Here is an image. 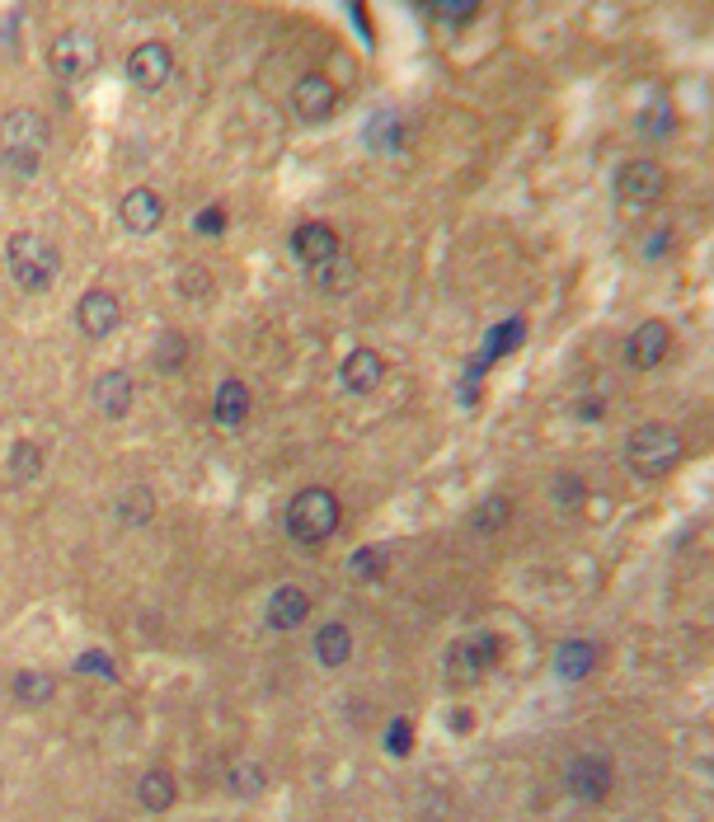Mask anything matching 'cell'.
Returning <instances> with one entry per match:
<instances>
[{"label":"cell","instance_id":"6da1fadb","mask_svg":"<svg viewBox=\"0 0 714 822\" xmlns=\"http://www.w3.org/2000/svg\"><path fill=\"white\" fill-rule=\"evenodd\" d=\"M6 264H10L14 283L24 292H48L57 283V268H62V254H57V245L48 235L19 231V235H10V245H6Z\"/></svg>","mask_w":714,"mask_h":822},{"label":"cell","instance_id":"7a4b0ae2","mask_svg":"<svg viewBox=\"0 0 714 822\" xmlns=\"http://www.w3.org/2000/svg\"><path fill=\"white\" fill-rule=\"evenodd\" d=\"M48 146V123L38 118V109H10L0 118V160L14 174H33Z\"/></svg>","mask_w":714,"mask_h":822},{"label":"cell","instance_id":"3957f363","mask_svg":"<svg viewBox=\"0 0 714 822\" xmlns=\"http://www.w3.org/2000/svg\"><path fill=\"white\" fill-rule=\"evenodd\" d=\"M625 460L634 475L663 479L667 470H677V460H682V433L667 424H640L625 443Z\"/></svg>","mask_w":714,"mask_h":822},{"label":"cell","instance_id":"277c9868","mask_svg":"<svg viewBox=\"0 0 714 822\" xmlns=\"http://www.w3.org/2000/svg\"><path fill=\"white\" fill-rule=\"evenodd\" d=\"M339 527V498L329 489H302L287 504V536L302 540V546H320L325 536Z\"/></svg>","mask_w":714,"mask_h":822},{"label":"cell","instance_id":"5b68a950","mask_svg":"<svg viewBox=\"0 0 714 822\" xmlns=\"http://www.w3.org/2000/svg\"><path fill=\"white\" fill-rule=\"evenodd\" d=\"M48 57H52V71L62 80H85L99 67V38L90 29H67V33H57Z\"/></svg>","mask_w":714,"mask_h":822},{"label":"cell","instance_id":"8992f818","mask_svg":"<svg viewBox=\"0 0 714 822\" xmlns=\"http://www.w3.org/2000/svg\"><path fill=\"white\" fill-rule=\"evenodd\" d=\"M667 189V174L659 160H625V165L616 170V197L625 207H649L659 203Z\"/></svg>","mask_w":714,"mask_h":822},{"label":"cell","instance_id":"52a82bcc","mask_svg":"<svg viewBox=\"0 0 714 822\" xmlns=\"http://www.w3.org/2000/svg\"><path fill=\"white\" fill-rule=\"evenodd\" d=\"M611 761L602 752H583V757H573L569 761V771H564V785L573 799H583V804H602V799L611 794Z\"/></svg>","mask_w":714,"mask_h":822},{"label":"cell","instance_id":"ba28073f","mask_svg":"<svg viewBox=\"0 0 714 822\" xmlns=\"http://www.w3.org/2000/svg\"><path fill=\"white\" fill-rule=\"evenodd\" d=\"M493 663H499V639H493V635L456 639V645L447 649V672H451V677H461V681L484 677Z\"/></svg>","mask_w":714,"mask_h":822},{"label":"cell","instance_id":"9c48e42d","mask_svg":"<svg viewBox=\"0 0 714 822\" xmlns=\"http://www.w3.org/2000/svg\"><path fill=\"white\" fill-rule=\"evenodd\" d=\"M667 353H672V329L663 325V319H644V325L625 338V363H630L634 372L659 367Z\"/></svg>","mask_w":714,"mask_h":822},{"label":"cell","instance_id":"30bf717a","mask_svg":"<svg viewBox=\"0 0 714 822\" xmlns=\"http://www.w3.org/2000/svg\"><path fill=\"white\" fill-rule=\"evenodd\" d=\"M170 71H174V57H170V48L165 43H136L132 52H128V80L136 90H161L165 80H170Z\"/></svg>","mask_w":714,"mask_h":822},{"label":"cell","instance_id":"8fae6325","mask_svg":"<svg viewBox=\"0 0 714 822\" xmlns=\"http://www.w3.org/2000/svg\"><path fill=\"white\" fill-rule=\"evenodd\" d=\"M334 104H339V94H334V85L325 75H302L292 90V113L302 118V123H325V118L334 113Z\"/></svg>","mask_w":714,"mask_h":822},{"label":"cell","instance_id":"7c38bea8","mask_svg":"<svg viewBox=\"0 0 714 822\" xmlns=\"http://www.w3.org/2000/svg\"><path fill=\"white\" fill-rule=\"evenodd\" d=\"M118 315H123V306H118V296L104 292V287H94L81 296V306H75V325H81V334L90 338H104L118 329Z\"/></svg>","mask_w":714,"mask_h":822},{"label":"cell","instance_id":"4fadbf2b","mask_svg":"<svg viewBox=\"0 0 714 822\" xmlns=\"http://www.w3.org/2000/svg\"><path fill=\"white\" fill-rule=\"evenodd\" d=\"M306 616H310V597L302 588H277L268 597V607H264V626L277 630V635H287V630H302Z\"/></svg>","mask_w":714,"mask_h":822},{"label":"cell","instance_id":"5bb4252c","mask_svg":"<svg viewBox=\"0 0 714 822\" xmlns=\"http://www.w3.org/2000/svg\"><path fill=\"white\" fill-rule=\"evenodd\" d=\"M339 380H344V386H348L353 395H371V390L386 380V357L376 353V348H357V353L344 357Z\"/></svg>","mask_w":714,"mask_h":822},{"label":"cell","instance_id":"9a60e30c","mask_svg":"<svg viewBox=\"0 0 714 822\" xmlns=\"http://www.w3.org/2000/svg\"><path fill=\"white\" fill-rule=\"evenodd\" d=\"M292 254L302 258L306 268H320V264H329V258L339 254V235H334V226H325V222H306L302 231L292 235Z\"/></svg>","mask_w":714,"mask_h":822},{"label":"cell","instance_id":"2e32d148","mask_svg":"<svg viewBox=\"0 0 714 822\" xmlns=\"http://www.w3.org/2000/svg\"><path fill=\"white\" fill-rule=\"evenodd\" d=\"M118 212H123V226L132 235H151L155 226L165 222V203H161V193H151V189H132Z\"/></svg>","mask_w":714,"mask_h":822},{"label":"cell","instance_id":"e0dca14e","mask_svg":"<svg viewBox=\"0 0 714 822\" xmlns=\"http://www.w3.org/2000/svg\"><path fill=\"white\" fill-rule=\"evenodd\" d=\"M94 409L109 414V418H123L132 409V376L128 372H104L94 380Z\"/></svg>","mask_w":714,"mask_h":822},{"label":"cell","instance_id":"ac0fdd59","mask_svg":"<svg viewBox=\"0 0 714 822\" xmlns=\"http://www.w3.org/2000/svg\"><path fill=\"white\" fill-rule=\"evenodd\" d=\"M592 668H598V649H592L588 639H564V645L554 649V677L560 681H583V677H592Z\"/></svg>","mask_w":714,"mask_h":822},{"label":"cell","instance_id":"d6986e66","mask_svg":"<svg viewBox=\"0 0 714 822\" xmlns=\"http://www.w3.org/2000/svg\"><path fill=\"white\" fill-rule=\"evenodd\" d=\"M212 418L222 428H241L245 424V418H249V390H245V380H222V386H216Z\"/></svg>","mask_w":714,"mask_h":822},{"label":"cell","instance_id":"ffe728a7","mask_svg":"<svg viewBox=\"0 0 714 822\" xmlns=\"http://www.w3.org/2000/svg\"><path fill=\"white\" fill-rule=\"evenodd\" d=\"M52 696H57V677H52V672H38V668L14 672V700H19V706L43 710Z\"/></svg>","mask_w":714,"mask_h":822},{"label":"cell","instance_id":"44dd1931","mask_svg":"<svg viewBox=\"0 0 714 822\" xmlns=\"http://www.w3.org/2000/svg\"><path fill=\"white\" fill-rule=\"evenodd\" d=\"M315 658H320V668L339 672L348 658H353V635H348V626H325L320 635H315Z\"/></svg>","mask_w":714,"mask_h":822},{"label":"cell","instance_id":"7402d4cb","mask_svg":"<svg viewBox=\"0 0 714 822\" xmlns=\"http://www.w3.org/2000/svg\"><path fill=\"white\" fill-rule=\"evenodd\" d=\"M136 799H142V809H151V813H170L174 799H178L174 775L170 771H146L142 785H136Z\"/></svg>","mask_w":714,"mask_h":822},{"label":"cell","instance_id":"603a6c76","mask_svg":"<svg viewBox=\"0 0 714 822\" xmlns=\"http://www.w3.org/2000/svg\"><path fill=\"white\" fill-rule=\"evenodd\" d=\"M310 273H315V287H320L325 296H348L357 287V268H353V258H344V254H334L329 264L310 268Z\"/></svg>","mask_w":714,"mask_h":822},{"label":"cell","instance_id":"cb8c5ba5","mask_svg":"<svg viewBox=\"0 0 714 822\" xmlns=\"http://www.w3.org/2000/svg\"><path fill=\"white\" fill-rule=\"evenodd\" d=\"M43 475V447L38 443H14L10 447V479H19V485H29V479H38Z\"/></svg>","mask_w":714,"mask_h":822},{"label":"cell","instance_id":"d4e9b609","mask_svg":"<svg viewBox=\"0 0 714 822\" xmlns=\"http://www.w3.org/2000/svg\"><path fill=\"white\" fill-rule=\"evenodd\" d=\"M151 513H155V498L146 489H123V498H118V517H123L128 527H146L151 522Z\"/></svg>","mask_w":714,"mask_h":822},{"label":"cell","instance_id":"484cf974","mask_svg":"<svg viewBox=\"0 0 714 822\" xmlns=\"http://www.w3.org/2000/svg\"><path fill=\"white\" fill-rule=\"evenodd\" d=\"M508 517H512V504H508L503 494H493V498H484V504L475 508L470 522H475V531H503Z\"/></svg>","mask_w":714,"mask_h":822},{"label":"cell","instance_id":"4316f807","mask_svg":"<svg viewBox=\"0 0 714 822\" xmlns=\"http://www.w3.org/2000/svg\"><path fill=\"white\" fill-rule=\"evenodd\" d=\"M264 785H268V775H264V767H231L226 771V790L231 794H241V799H254V794H264Z\"/></svg>","mask_w":714,"mask_h":822},{"label":"cell","instance_id":"83f0119b","mask_svg":"<svg viewBox=\"0 0 714 822\" xmlns=\"http://www.w3.org/2000/svg\"><path fill=\"white\" fill-rule=\"evenodd\" d=\"M522 344V319H508V325L493 329V338L484 344V363H493V357H503L508 348H518Z\"/></svg>","mask_w":714,"mask_h":822},{"label":"cell","instance_id":"f1b7e54d","mask_svg":"<svg viewBox=\"0 0 714 822\" xmlns=\"http://www.w3.org/2000/svg\"><path fill=\"white\" fill-rule=\"evenodd\" d=\"M386 569V559H381V550H357L353 559H348V574L357 578V583H371L376 574Z\"/></svg>","mask_w":714,"mask_h":822},{"label":"cell","instance_id":"f546056e","mask_svg":"<svg viewBox=\"0 0 714 822\" xmlns=\"http://www.w3.org/2000/svg\"><path fill=\"white\" fill-rule=\"evenodd\" d=\"M75 672H90V677H99V681H113V677H118V663H113L109 653L90 649V653H81V658H75Z\"/></svg>","mask_w":714,"mask_h":822},{"label":"cell","instance_id":"4dcf8cb0","mask_svg":"<svg viewBox=\"0 0 714 822\" xmlns=\"http://www.w3.org/2000/svg\"><path fill=\"white\" fill-rule=\"evenodd\" d=\"M184 357H188V344L178 334H165L161 338V353H155V363H161V372H178L184 367Z\"/></svg>","mask_w":714,"mask_h":822},{"label":"cell","instance_id":"1f68e13d","mask_svg":"<svg viewBox=\"0 0 714 822\" xmlns=\"http://www.w3.org/2000/svg\"><path fill=\"white\" fill-rule=\"evenodd\" d=\"M409 748H414V724H409V719H395V724L386 729V752L390 757H409Z\"/></svg>","mask_w":714,"mask_h":822},{"label":"cell","instance_id":"d6a6232c","mask_svg":"<svg viewBox=\"0 0 714 822\" xmlns=\"http://www.w3.org/2000/svg\"><path fill=\"white\" fill-rule=\"evenodd\" d=\"M554 504H560V508H579L583 504V479L579 475H560V479H554Z\"/></svg>","mask_w":714,"mask_h":822},{"label":"cell","instance_id":"836d02e7","mask_svg":"<svg viewBox=\"0 0 714 822\" xmlns=\"http://www.w3.org/2000/svg\"><path fill=\"white\" fill-rule=\"evenodd\" d=\"M222 231H226V212L222 207L197 212V235H222Z\"/></svg>","mask_w":714,"mask_h":822},{"label":"cell","instance_id":"e575fe53","mask_svg":"<svg viewBox=\"0 0 714 822\" xmlns=\"http://www.w3.org/2000/svg\"><path fill=\"white\" fill-rule=\"evenodd\" d=\"M432 14H438L442 24H466V19L480 14V6H432Z\"/></svg>","mask_w":714,"mask_h":822},{"label":"cell","instance_id":"d590c367","mask_svg":"<svg viewBox=\"0 0 714 822\" xmlns=\"http://www.w3.org/2000/svg\"><path fill=\"white\" fill-rule=\"evenodd\" d=\"M0 785H6V780H0Z\"/></svg>","mask_w":714,"mask_h":822}]
</instances>
